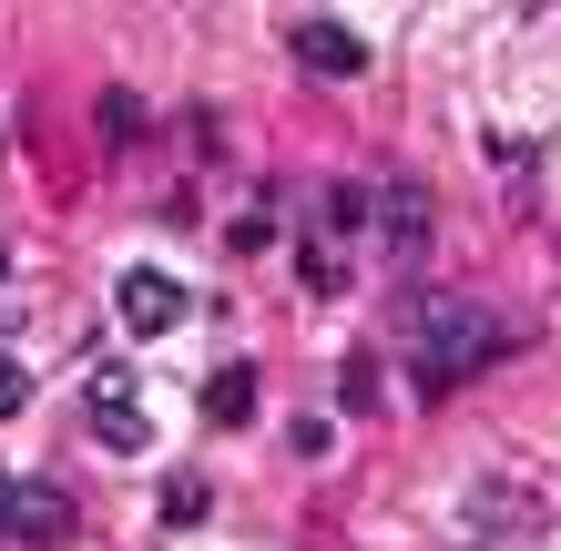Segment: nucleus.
Here are the masks:
<instances>
[{
	"instance_id": "obj_1",
	"label": "nucleus",
	"mask_w": 561,
	"mask_h": 551,
	"mask_svg": "<svg viewBox=\"0 0 561 551\" xmlns=\"http://www.w3.org/2000/svg\"><path fill=\"white\" fill-rule=\"evenodd\" d=\"M501 358V328L470 307V297H419L409 307V388L419 399H449L470 368Z\"/></svg>"
},
{
	"instance_id": "obj_2",
	"label": "nucleus",
	"mask_w": 561,
	"mask_h": 551,
	"mask_svg": "<svg viewBox=\"0 0 561 551\" xmlns=\"http://www.w3.org/2000/svg\"><path fill=\"white\" fill-rule=\"evenodd\" d=\"M113 317H123V337H174L184 317H194V297L163 266H123V286H113Z\"/></svg>"
},
{
	"instance_id": "obj_3",
	"label": "nucleus",
	"mask_w": 561,
	"mask_h": 551,
	"mask_svg": "<svg viewBox=\"0 0 561 551\" xmlns=\"http://www.w3.org/2000/svg\"><path fill=\"white\" fill-rule=\"evenodd\" d=\"M82 409H92V439L123 449V460L153 439V429H144V409H134V368H92V378H82Z\"/></svg>"
},
{
	"instance_id": "obj_4",
	"label": "nucleus",
	"mask_w": 561,
	"mask_h": 551,
	"mask_svg": "<svg viewBox=\"0 0 561 551\" xmlns=\"http://www.w3.org/2000/svg\"><path fill=\"white\" fill-rule=\"evenodd\" d=\"M0 531L21 551H61L72 541V501L51 491V480H11V501H0Z\"/></svg>"
},
{
	"instance_id": "obj_5",
	"label": "nucleus",
	"mask_w": 561,
	"mask_h": 551,
	"mask_svg": "<svg viewBox=\"0 0 561 551\" xmlns=\"http://www.w3.org/2000/svg\"><path fill=\"white\" fill-rule=\"evenodd\" d=\"M296 61H307L317 82H357V72H368V42L337 31V21H296Z\"/></svg>"
},
{
	"instance_id": "obj_6",
	"label": "nucleus",
	"mask_w": 561,
	"mask_h": 551,
	"mask_svg": "<svg viewBox=\"0 0 561 551\" xmlns=\"http://www.w3.org/2000/svg\"><path fill=\"white\" fill-rule=\"evenodd\" d=\"M205 418H215V429H245V418H255V368H215L205 378Z\"/></svg>"
},
{
	"instance_id": "obj_7",
	"label": "nucleus",
	"mask_w": 561,
	"mask_h": 551,
	"mask_svg": "<svg viewBox=\"0 0 561 551\" xmlns=\"http://www.w3.org/2000/svg\"><path fill=\"white\" fill-rule=\"evenodd\" d=\"M419 245H428V205L399 184V194H388V255H419Z\"/></svg>"
},
{
	"instance_id": "obj_8",
	"label": "nucleus",
	"mask_w": 561,
	"mask_h": 551,
	"mask_svg": "<svg viewBox=\"0 0 561 551\" xmlns=\"http://www.w3.org/2000/svg\"><path fill=\"white\" fill-rule=\"evenodd\" d=\"M317 215L347 236V225H368V194H357V184H327V205H317Z\"/></svg>"
},
{
	"instance_id": "obj_9",
	"label": "nucleus",
	"mask_w": 561,
	"mask_h": 551,
	"mask_svg": "<svg viewBox=\"0 0 561 551\" xmlns=\"http://www.w3.org/2000/svg\"><path fill=\"white\" fill-rule=\"evenodd\" d=\"M225 236H236V245H245V255H255V245H276V205H245V215H236V225H225Z\"/></svg>"
},
{
	"instance_id": "obj_10",
	"label": "nucleus",
	"mask_w": 561,
	"mask_h": 551,
	"mask_svg": "<svg viewBox=\"0 0 561 551\" xmlns=\"http://www.w3.org/2000/svg\"><path fill=\"white\" fill-rule=\"evenodd\" d=\"M490 174L520 184V174H531V144H520V134H490Z\"/></svg>"
},
{
	"instance_id": "obj_11",
	"label": "nucleus",
	"mask_w": 561,
	"mask_h": 551,
	"mask_svg": "<svg viewBox=\"0 0 561 551\" xmlns=\"http://www.w3.org/2000/svg\"><path fill=\"white\" fill-rule=\"evenodd\" d=\"M21 409H31V368L0 358V418H21Z\"/></svg>"
},
{
	"instance_id": "obj_12",
	"label": "nucleus",
	"mask_w": 561,
	"mask_h": 551,
	"mask_svg": "<svg viewBox=\"0 0 561 551\" xmlns=\"http://www.w3.org/2000/svg\"><path fill=\"white\" fill-rule=\"evenodd\" d=\"M163 521H205V480H174L163 491Z\"/></svg>"
},
{
	"instance_id": "obj_13",
	"label": "nucleus",
	"mask_w": 561,
	"mask_h": 551,
	"mask_svg": "<svg viewBox=\"0 0 561 551\" xmlns=\"http://www.w3.org/2000/svg\"><path fill=\"white\" fill-rule=\"evenodd\" d=\"M0 276H11V245H0Z\"/></svg>"
},
{
	"instance_id": "obj_14",
	"label": "nucleus",
	"mask_w": 561,
	"mask_h": 551,
	"mask_svg": "<svg viewBox=\"0 0 561 551\" xmlns=\"http://www.w3.org/2000/svg\"><path fill=\"white\" fill-rule=\"evenodd\" d=\"M0 501H11V480H0Z\"/></svg>"
}]
</instances>
